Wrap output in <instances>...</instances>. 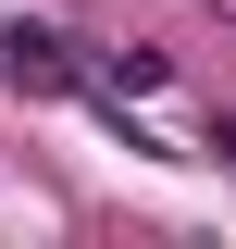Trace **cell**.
Listing matches in <instances>:
<instances>
[{
    "label": "cell",
    "mask_w": 236,
    "mask_h": 249,
    "mask_svg": "<svg viewBox=\"0 0 236 249\" xmlns=\"http://www.w3.org/2000/svg\"><path fill=\"white\" fill-rule=\"evenodd\" d=\"M75 75H87V62H75V37H62V25H25V13H0V88L62 100Z\"/></svg>",
    "instance_id": "1"
},
{
    "label": "cell",
    "mask_w": 236,
    "mask_h": 249,
    "mask_svg": "<svg viewBox=\"0 0 236 249\" xmlns=\"http://www.w3.org/2000/svg\"><path fill=\"white\" fill-rule=\"evenodd\" d=\"M211 150H224V175H236V112H211Z\"/></svg>",
    "instance_id": "2"
}]
</instances>
